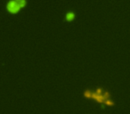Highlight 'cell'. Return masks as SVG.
<instances>
[{"label": "cell", "mask_w": 130, "mask_h": 114, "mask_svg": "<svg viewBox=\"0 0 130 114\" xmlns=\"http://www.w3.org/2000/svg\"><path fill=\"white\" fill-rule=\"evenodd\" d=\"M6 9H7V11H8L10 14H16L20 12L21 7L17 5V3L15 2V0H10L8 3H7V5H6Z\"/></svg>", "instance_id": "cell-1"}, {"label": "cell", "mask_w": 130, "mask_h": 114, "mask_svg": "<svg viewBox=\"0 0 130 114\" xmlns=\"http://www.w3.org/2000/svg\"><path fill=\"white\" fill-rule=\"evenodd\" d=\"M65 19H66L67 22H72V21L75 19V14L73 12H69V13L66 14Z\"/></svg>", "instance_id": "cell-2"}, {"label": "cell", "mask_w": 130, "mask_h": 114, "mask_svg": "<svg viewBox=\"0 0 130 114\" xmlns=\"http://www.w3.org/2000/svg\"><path fill=\"white\" fill-rule=\"evenodd\" d=\"M15 2H16L17 5L21 7V9L25 7L26 5H27V1H26V0H15Z\"/></svg>", "instance_id": "cell-3"}]
</instances>
